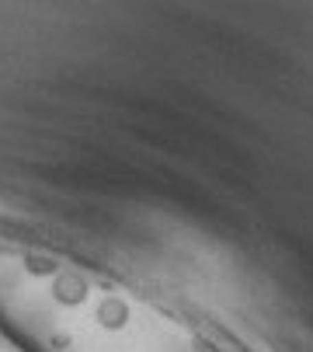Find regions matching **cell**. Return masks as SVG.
<instances>
[{
	"instance_id": "6da1fadb",
	"label": "cell",
	"mask_w": 313,
	"mask_h": 352,
	"mask_svg": "<svg viewBox=\"0 0 313 352\" xmlns=\"http://www.w3.org/2000/svg\"><path fill=\"white\" fill-rule=\"evenodd\" d=\"M49 293H52V300H56L60 307H80L87 300V293H91V286H87V279L80 272H63L60 269V276L52 279Z\"/></svg>"
},
{
	"instance_id": "7a4b0ae2",
	"label": "cell",
	"mask_w": 313,
	"mask_h": 352,
	"mask_svg": "<svg viewBox=\"0 0 313 352\" xmlns=\"http://www.w3.org/2000/svg\"><path fill=\"white\" fill-rule=\"evenodd\" d=\"M97 324L104 328V331H122L126 324H129V304H122L119 296H104L101 304H97Z\"/></svg>"
},
{
	"instance_id": "3957f363",
	"label": "cell",
	"mask_w": 313,
	"mask_h": 352,
	"mask_svg": "<svg viewBox=\"0 0 313 352\" xmlns=\"http://www.w3.org/2000/svg\"><path fill=\"white\" fill-rule=\"evenodd\" d=\"M21 269L35 279H56L60 276V262L52 255H35V251H28V255L21 258Z\"/></svg>"
}]
</instances>
